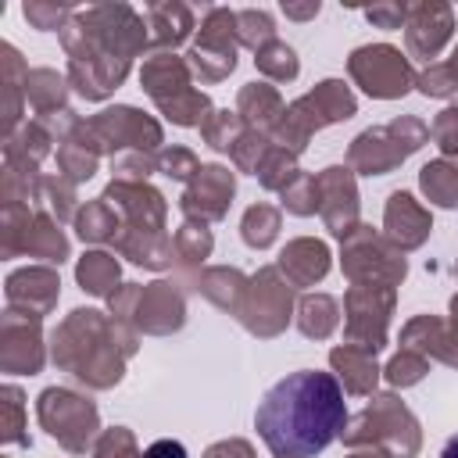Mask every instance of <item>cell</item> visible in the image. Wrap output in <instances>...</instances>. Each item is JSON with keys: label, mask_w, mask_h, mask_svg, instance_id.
Listing matches in <instances>:
<instances>
[{"label": "cell", "mask_w": 458, "mask_h": 458, "mask_svg": "<svg viewBox=\"0 0 458 458\" xmlns=\"http://www.w3.org/2000/svg\"><path fill=\"white\" fill-rule=\"evenodd\" d=\"M143 458H186V447L179 440H157V444L147 447Z\"/></svg>", "instance_id": "obj_2"}, {"label": "cell", "mask_w": 458, "mask_h": 458, "mask_svg": "<svg viewBox=\"0 0 458 458\" xmlns=\"http://www.w3.org/2000/svg\"><path fill=\"white\" fill-rule=\"evenodd\" d=\"M440 458H458V433H454V437H447V444L440 447Z\"/></svg>", "instance_id": "obj_3"}, {"label": "cell", "mask_w": 458, "mask_h": 458, "mask_svg": "<svg viewBox=\"0 0 458 458\" xmlns=\"http://www.w3.org/2000/svg\"><path fill=\"white\" fill-rule=\"evenodd\" d=\"M347 422V401L333 372L297 369L276 379L254 411V429L279 458H315Z\"/></svg>", "instance_id": "obj_1"}]
</instances>
